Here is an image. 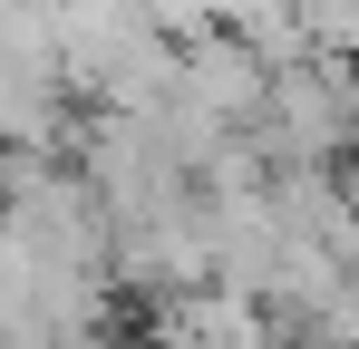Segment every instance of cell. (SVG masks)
I'll return each instance as SVG.
<instances>
[{
  "label": "cell",
  "instance_id": "cell-1",
  "mask_svg": "<svg viewBox=\"0 0 359 349\" xmlns=\"http://www.w3.org/2000/svg\"><path fill=\"white\" fill-rule=\"evenodd\" d=\"M350 107H359V78L350 68H320V58H301L282 68L272 88H262V126H252V146H262V165H340L350 156Z\"/></svg>",
  "mask_w": 359,
  "mask_h": 349
},
{
  "label": "cell",
  "instance_id": "cell-2",
  "mask_svg": "<svg viewBox=\"0 0 359 349\" xmlns=\"http://www.w3.org/2000/svg\"><path fill=\"white\" fill-rule=\"evenodd\" d=\"M350 156H359V107H350Z\"/></svg>",
  "mask_w": 359,
  "mask_h": 349
}]
</instances>
